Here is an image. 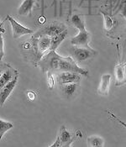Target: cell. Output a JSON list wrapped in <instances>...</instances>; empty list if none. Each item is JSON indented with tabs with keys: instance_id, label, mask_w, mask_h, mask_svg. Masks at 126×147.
<instances>
[{
	"instance_id": "obj_17",
	"label": "cell",
	"mask_w": 126,
	"mask_h": 147,
	"mask_svg": "<svg viewBox=\"0 0 126 147\" xmlns=\"http://www.w3.org/2000/svg\"><path fill=\"white\" fill-rule=\"evenodd\" d=\"M88 146L91 147H100L103 146L104 145V140L102 137L98 136H89L88 138Z\"/></svg>"
},
{
	"instance_id": "obj_19",
	"label": "cell",
	"mask_w": 126,
	"mask_h": 147,
	"mask_svg": "<svg viewBox=\"0 0 126 147\" xmlns=\"http://www.w3.org/2000/svg\"><path fill=\"white\" fill-rule=\"evenodd\" d=\"M46 73H47V82H48V86H49V88L51 90V89H53V88L55 86V79H54V77H53V74H52L51 71H48Z\"/></svg>"
},
{
	"instance_id": "obj_14",
	"label": "cell",
	"mask_w": 126,
	"mask_h": 147,
	"mask_svg": "<svg viewBox=\"0 0 126 147\" xmlns=\"http://www.w3.org/2000/svg\"><path fill=\"white\" fill-rule=\"evenodd\" d=\"M34 0H24L23 3L20 4L18 13L20 15L22 16H26L30 14V13L32 11L33 6H34Z\"/></svg>"
},
{
	"instance_id": "obj_20",
	"label": "cell",
	"mask_w": 126,
	"mask_h": 147,
	"mask_svg": "<svg viewBox=\"0 0 126 147\" xmlns=\"http://www.w3.org/2000/svg\"><path fill=\"white\" fill-rule=\"evenodd\" d=\"M106 112L108 113V114H109V115H110V116H111V117H112V118H113L114 119H115L116 121H118V123H119V124H120V125H122V126H124V127H125V128L126 129V123H125L124 121H122L121 119H119V118H118L117 116H115V114H114L113 113H111V112H110L109 110H107Z\"/></svg>"
},
{
	"instance_id": "obj_15",
	"label": "cell",
	"mask_w": 126,
	"mask_h": 147,
	"mask_svg": "<svg viewBox=\"0 0 126 147\" xmlns=\"http://www.w3.org/2000/svg\"><path fill=\"white\" fill-rule=\"evenodd\" d=\"M67 34H68V31H67V30H66L63 32H61V34L51 37V45L50 51H56L58 46L61 45V42L66 39V37L67 36Z\"/></svg>"
},
{
	"instance_id": "obj_13",
	"label": "cell",
	"mask_w": 126,
	"mask_h": 147,
	"mask_svg": "<svg viewBox=\"0 0 126 147\" xmlns=\"http://www.w3.org/2000/svg\"><path fill=\"white\" fill-rule=\"evenodd\" d=\"M80 88L79 83L71 82V83H66V84H61V88L63 92V94L67 98H71L74 94H76L77 89Z\"/></svg>"
},
{
	"instance_id": "obj_6",
	"label": "cell",
	"mask_w": 126,
	"mask_h": 147,
	"mask_svg": "<svg viewBox=\"0 0 126 147\" xmlns=\"http://www.w3.org/2000/svg\"><path fill=\"white\" fill-rule=\"evenodd\" d=\"M7 20H9L10 24H11V29L13 31V37L14 39H18L24 34H33L34 31L32 30H30L26 27L23 26L20 23H18L13 17L8 15L7 16Z\"/></svg>"
},
{
	"instance_id": "obj_23",
	"label": "cell",
	"mask_w": 126,
	"mask_h": 147,
	"mask_svg": "<svg viewBox=\"0 0 126 147\" xmlns=\"http://www.w3.org/2000/svg\"><path fill=\"white\" fill-rule=\"evenodd\" d=\"M27 96H28V98H29V99L30 101H34V99H35V93H34V92H27Z\"/></svg>"
},
{
	"instance_id": "obj_7",
	"label": "cell",
	"mask_w": 126,
	"mask_h": 147,
	"mask_svg": "<svg viewBox=\"0 0 126 147\" xmlns=\"http://www.w3.org/2000/svg\"><path fill=\"white\" fill-rule=\"evenodd\" d=\"M91 40V34L89 32H88L86 30L80 31L78 34L71 38V44L72 45L79 46V47H84V48H88L91 49L89 42Z\"/></svg>"
},
{
	"instance_id": "obj_8",
	"label": "cell",
	"mask_w": 126,
	"mask_h": 147,
	"mask_svg": "<svg viewBox=\"0 0 126 147\" xmlns=\"http://www.w3.org/2000/svg\"><path fill=\"white\" fill-rule=\"evenodd\" d=\"M80 80V74L76 73V72H71V71H61L57 77V81L59 84H66V83H71V82L79 83Z\"/></svg>"
},
{
	"instance_id": "obj_16",
	"label": "cell",
	"mask_w": 126,
	"mask_h": 147,
	"mask_svg": "<svg viewBox=\"0 0 126 147\" xmlns=\"http://www.w3.org/2000/svg\"><path fill=\"white\" fill-rule=\"evenodd\" d=\"M71 23L72 24L73 26H75L76 28H77L80 31L82 30H85L86 27H85V22L84 20L81 18L79 14H73L72 17L71 18Z\"/></svg>"
},
{
	"instance_id": "obj_4",
	"label": "cell",
	"mask_w": 126,
	"mask_h": 147,
	"mask_svg": "<svg viewBox=\"0 0 126 147\" xmlns=\"http://www.w3.org/2000/svg\"><path fill=\"white\" fill-rule=\"evenodd\" d=\"M16 76H19V71L12 67L10 65L4 63L1 65L0 75V89L3 88L8 82L13 79Z\"/></svg>"
},
{
	"instance_id": "obj_5",
	"label": "cell",
	"mask_w": 126,
	"mask_h": 147,
	"mask_svg": "<svg viewBox=\"0 0 126 147\" xmlns=\"http://www.w3.org/2000/svg\"><path fill=\"white\" fill-rule=\"evenodd\" d=\"M51 45V37L43 35L39 37V40L34 44L36 48V53H37V59L38 61H40V59L45 56V52L46 51H50Z\"/></svg>"
},
{
	"instance_id": "obj_1",
	"label": "cell",
	"mask_w": 126,
	"mask_h": 147,
	"mask_svg": "<svg viewBox=\"0 0 126 147\" xmlns=\"http://www.w3.org/2000/svg\"><path fill=\"white\" fill-rule=\"evenodd\" d=\"M40 66L43 72H47L48 71H56L60 72L71 71L85 77L88 76V71L83 68L79 67L72 57H61L57 54L56 51H50L48 54L44 56L42 61L40 62Z\"/></svg>"
},
{
	"instance_id": "obj_24",
	"label": "cell",
	"mask_w": 126,
	"mask_h": 147,
	"mask_svg": "<svg viewBox=\"0 0 126 147\" xmlns=\"http://www.w3.org/2000/svg\"><path fill=\"white\" fill-rule=\"evenodd\" d=\"M76 136L77 137V136H79V137H82V133H81V131L80 130H77V132H76Z\"/></svg>"
},
{
	"instance_id": "obj_2",
	"label": "cell",
	"mask_w": 126,
	"mask_h": 147,
	"mask_svg": "<svg viewBox=\"0 0 126 147\" xmlns=\"http://www.w3.org/2000/svg\"><path fill=\"white\" fill-rule=\"evenodd\" d=\"M68 51L71 57L77 62H82V61L89 60L94 57L95 55H97V53H98L92 48L88 49V48L79 47V46L72 45L69 48Z\"/></svg>"
},
{
	"instance_id": "obj_11",
	"label": "cell",
	"mask_w": 126,
	"mask_h": 147,
	"mask_svg": "<svg viewBox=\"0 0 126 147\" xmlns=\"http://www.w3.org/2000/svg\"><path fill=\"white\" fill-rule=\"evenodd\" d=\"M59 138L61 140V146H62L68 147L71 146V144L76 140L77 136L76 135L74 136H71V134L69 132L68 130L66 129V127L64 125L61 126V130H60V135H59Z\"/></svg>"
},
{
	"instance_id": "obj_18",
	"label": "cell",
	"mask_w": 126,
	"mask_h": 147,
	"mask_svg": "<svg viewBox=\"0 0 126 147\" xmlns=\"http://www.w3.org/2000/svg\"><path fill=\"white\" fill-rule=\"evenodd\" d=\"M12 128H13V124L9 122H6L1 119H0V139H2L3 135Z\"/></svg>"
},
{
	"instance_id": "obj_22",
	"label": "cell",
	"mask_w": 126,
	"mask_h": 147,
	"mask_svg": "<svg viewBox=\"0 0 126 147\" xmlns=\"http://www.w3.org/2000/svg\"><path fill=\"white\" fill-rule=\"evenodd\" d=\"M51 146V147L62 146H61V140H60L59 136H57V140H56V142H55L54 144H52L51 146Z\"/></svg>"
},
{
	"instance_id": "obj_10",
	"label": "cell",
	"mask_w": 126,
	"mask_h": 147,
	"mask_svg": "<svg viewBox=\"0 0 126 147\" xmlns=\"http://www.w3.org/2000/svg\"><path fill=\"white\" fill-rule=\"evenodd\" d=\"M115 86L119 87L126 83L125 66L122 62H119L115 68Z\"/></svg>"
},
{
	"instance_id": "obj_9",
	"label": "cell",
	"mask_w": 126,
	"mask_h": 147,
	"mask_svg": "<svg viewBox=\"0 0 126 147\" xmlns=\"http://www.w3.org/2000/svg\"><path fill=\"white\" fill-rule=\"evenodd\" d=\"M18 78L19 76H16L13 79L8 82L3 88H1V92H0V101H1V106L3 105L4 102L7 100V98L9 97L11 92L15 88L17 82H18Z\"/></svg>"
},
{
	"instance_id": "obj_3",
	"label": "cell",
	"mask_w": 126,
	"mask_h": 147,
	"mask_svg": "<svg viewBox=\"0 0 126 147\" xmlns=\"http://www.w3.org/2000/svg\"><path fill=\"white\" fill-rule=\"evenodd\" d=\"M67 30V27L64 24L58 22H53L47 24L46 26L41 28L36 34H34V37H40L43 35H47L50 37L56 36L57 34H61L64 30Z\"/></svg>"
},
{
	"instance_id": "obj_25",
	"label": "cell",
	"mask_w": 126,
	"mask_h": 147,
	"mask_svg": "<svg viewBox=\"0 0 126 147\" xmlns=\"http://www.w3.org/2000/svg\"><path fill=\"white\" fill-rule=\"evenodd\" d=\"M125 67H126V62H125Z\"/></svg>"
},
{
	"instance_id": "obj_12",
	"label": "cell",
	"mask_w": 126,
	"mask_h": 147,
	"mask_svg": "<svg viewBox=\"0 0 126 147\" xmlns=\"http://www.w3.org/2000/svg\"><path fill=\"white\" fill-rule=\"evenodd\" d=\"M110 80H111V75L110 74H103L101 78L100 83L98 85V92L103 96H106L108 94L109 92V87H110Z\"/></svg>"
},
{
	"instance_id": "obj_21",
	"label": "cell",
	"mask_w": 126,
	"mask_h": 147,
	"mask_svg": "<svg viewBox=\"0 0 126 147\" xmlns=\"http://www.w3.org/2000/svg\"><path fill=\"white\" fill-rule=\"evenodd\" d=\"M0 54H1V60H2L3 55H4V53H3V38L2 34L0 37Z\"/></svg>"
}]
</instances>
